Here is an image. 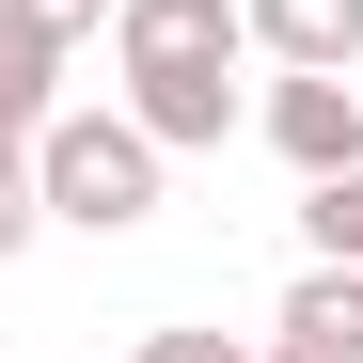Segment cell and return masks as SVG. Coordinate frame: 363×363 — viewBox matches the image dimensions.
<instances>
[{
	"label": "cell",
	"mask_w": 363,
	"mask_h": 363,
	"mask_svg": "<svg viewBox=\"0 0 363 363\" xmlns=\"http://www.w3.org/2000/svg\"><path fill=\"white\" fill-rule=\"evenodd\" d=\"M111 64H127V127L174 158V143H237V0H111Z\"/></svg>",
	"instance_id": "6da1fadb"
},
{
	"label": "cell",
	"mask_w": 363,
	"mask_h": 363,
	"mask_svg": "<svg viewBox=\"0 0 363 363\" xmlns=\"http://www.w3.org/2000/svg\"><path fill=\"white\" fill-rule=\"evenodd\" d=\"M16 158H32V221H64V237H127V221H158V143L127 127V111H48Z\"/></svg>",
	"instance_id": "7a4b0ae2"
},
{
	"label": "cell",
	"mask_w": 363,
	"mask_h": 363,
	"mask_svg": "<svg viewBox=\"0 0 363 363\" xmlns=\"http://www.w3.org/2000/svg\"><path fill=\"white\" fill-rule=\"evenodd\" d=\"M269 143H284L300 174H347V158H363V79H347V64H284V79H269Z\"/></svg>",
	"instance_id": "3957f363"
},
{
	"label": "cell",
	"mask_w": 363,
	"mask_h": 363,
	"mask_svg": "<svg viewBox=\"0 0 363 363\" xmlns=\"http://www.w3.org/2000/svg\"><path fill=\"white\" fill-rule=\"evenodd\" d=\"M269 332H284V363H363V269L316 253V269L284 284V316H269Z\"/></svg>",
	"instance_id": "277c9868"
},
{
	"label": "cell",
	"mask_w": 363,
	"mask_h": 363,
	"mask_svg": "<svg viewBox=\"0 0 363 363\" xmlns=\"http://www.w3.org/2000/svg\"><path fill=\"white\" fill-rule=\"evenodd\" d=\"M237 32L269 64H363V0H237Z\"/></svg>",
	"instance_id": "5b68a950"
},
{
	"label": "cell",
	"mask_w": 363,
	"mask_h": 363,
	"mask_svg": "<svg viewBox=\"0 0 363 363\" xmlns=\"http://www.w3.org/2000/svg\"><path fill=\"white\" fill-rule=\"evenodd\" d=\"M48 111H64V48H32L16 16H0V143H32Z\"/></svg>",
	"instance_id": "8992f818"
},
{
	"label": "cell",
	"mask_w": 363,
	"mask_h": 363,
	"mask_svg": "<svg viewBox=\"0 0 363 363\" xmlns=\"http://www.w3.org/2000/svg\"><path fill=\"white\" fill-rule=\"evenodd\" d=\"M300 221H316V253H332V269H363V158L316 174V206H300Z\"/></svg>",
	"instance_id": "52a82bcc"
},
{
	"label": "cell",
	"mask_w": 363,
	"mask_h": 363,
	"mask_svg": "<svg viewBox=\"0 0 363 363\" xmlns=\"http://www.w3.org/2000/svg\"><path fill=\"white\" fill-rule=\"evenodd\" d=\"M0 16H16L32 48H95V32H111V0H0Z\"/></svg>",
	"instance_id": "ba28073f"
},
{
	"label": "cell",
	"mask_w": 363,
	"mask_h": 363,
	"mask_svg": "<svg viewBox=\"0 0 363 363\" xmlns=\"http://www.w3.org/2000/svg\"><path fill=\"white\" fill-rule=\"evenodd\" d=\"M16 253H32V158L0 143V269H16Z\"/></svg>",
	"instance_id": "9c48e42d"
},
{
	"label": "cell",
	"mask_w": 363,
	"mask_h": 363,
	"mask_svg": "<svg viewBox=\"0 0 363 363\" xmlns=\"http://www.w3.org/2000/svg\"><path fill=\"white\" fill-rule=\"evenodd\" d=\"M143 363H253V347H221V332H143Z\"/></svg>",
	"instance_id": "30bf717a"
},
{
	"label": "cell",
	"mask_w": 363,
	"mask_h": 363,
	"mask_svg": "<svg viewBox=\"0 0 363 363\" xmlns=\"http://www.w3.org/2000/svg\"><path fill=\"white\" fill-rule=\"evenodd\" d=\"M253 363H284V347H253Z\"/></svg>",
	"instance_id": "8fae6325"
}]
</instances>
